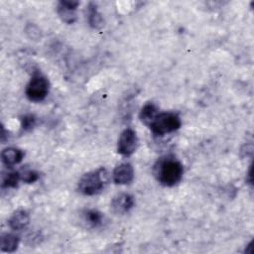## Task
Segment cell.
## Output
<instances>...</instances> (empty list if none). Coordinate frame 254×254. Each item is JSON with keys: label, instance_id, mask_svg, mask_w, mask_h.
Returning <instances> with one entry per match:
<instances>
[{"label": "cell", "instance_id": "6da1fadb", "mask_svg": "<svg viewBox=\"0 0 254 254\" xmlns=\"http://www.w3.org/2000/svg\"><path fill=\"white\" fill-rule=\"evenodd\" d=\"M184 168L182 163L174 156H165L155 163L153 174L156 180L166 187L177 185L183 178Z\"/></svg>", "mask_w": 254, "mask_h": 254}, {"label": "cell", "instance_id": "7a4b0ae2", "mask_svg": "<svg viewBox=\"0 0 254 254\" xmlns=\"http://www.w3.org/2000/svg\"><path fill=\"white\" fill-rule=\"evenodd\" d=\"M108 182V174L104 168L84 174L78 182V190L85 195H94L102 191Z\"/></svg>", "mask_w": 254, "mask_h": 254}, {"label": "cell", "instance_id": "3957f363", "mask_svg": "<svg viewBox=\"0 0 254 254\" xmlns=\"http://www.w3.org/2000/svg\"><path fill=\"white\" fill-rule=\"evenodd\" d=\"M182 125L181 118L174 112H162L157 115L155 120L149 126L156 136H164L168 133L178 130Z\"/></svg>", "mask_w": 254, "mask_h": 254}, {"label": "cell", "instance_id": "277c9868", "mask_svg": "<svg viewBox=\"0 0 254 254\" xmlns=\"http://www.w3.org/2000/svg\"><path fill=\"white\" fill-rule=\"evenodd\" d=\"M49 80L41 73L32 76L26 87V95L31 101L39 102L44 100L49 93Z\"/></svg>", "mask_w": 254, "mask_h": 254}, {"label": "cell", "instance_id": "5b68a950", "mask_svg": "<svg viewBox=\"0 0 254 254\" xmlns=\"http://www.w3.org/2000/svg\"><path fill=\"white\" fill-rule=\"evenodd\" d=\"M138 147V137L136 132L131 128H126L119 136L117 151L123 156L132 155Z\"/></svg>", "mask_w": 254, "mask_h": 254}, {"label": "cell", "instance_id": "8992f818", "mask_svg": "<svg viewBox=\"0 0 254 254\" xmlns=\"http://www.w3.org/2000/svg\"><path fill=\"white\" fill-rule=\"evenodd\" d=\"M134 197L129 193H118L115 195L111 202H110V208L113 213L122 215L127 213L133 206H134Z\"/></svg>", "mask_w": 254, "mask_h": 254}, {"label": "cell", "instance_id": "52a82bcc", "mask_svg": "<svg viewBox=\"0 0 254 254\" xmlns=\"http://www.w3.org/2000/svg\"><path fill=\"white\" fill-rule=\"evenodd\" d=\"M79 2L71 0H63L59 2L57 11L60 18L66 24H73L76 19V8L78 7Z\"/></svg>", "mask_w": 254, "mask_h": 254}, {"label": "cell", "instance_id": "ba28073f", "mask_svg": "<svg viewBox=\"0 0 254 254\" xmlns=\"http://www.w3.org/2000/svg\"><path fill=\"white\" fill-rule=\"evenodd\" d=\"M113 182L117 185L130 184L134 179V170L131 164L122 163L115 167L112 174Z\"/></svg>", "mask_w": 254, "mask_h": 254}, {"label": "cell", "instance_id": "9c48e42d", "mask_svg": "<svg viewBox=\"0 0 254 254\" xmlns=\"http://www.w3.org/2000/svg\"><path fill=\"white\" fill-rule=\"evenodd\" d=\"M24 155L25 154L22 150L14 147H8L1 152V160L5 166L11 168L19 164L23 160Z\"/></svg>", "mask_w": 254, "mask_h": 254}, {"label": "cell", "instance_id": "30bf717a", "mask_svg": "<svg viewBox=\"0 0 254 254\" xmlns=\"http://www.w3.org/2000/svg\"><path fill=\"white\" fill-rule=\"evenodd\" d=\"M30 222V216L26 210L19 209L15 211L8 220V225L13 230H22Z\"/></svg>", "mask_w": 254, "mask_h": 254}, {"label": "cell", "instance_id": "8fae6325", "mask_svg": "<svg viewBox=\"0 0 254 254\" xmlns=\"http://www.w3.org/2000/svg\"><path fill=\"white\" fill-rule=\"evenodd\" d=\"M159 113L160 112L157 105H155L152 102H148L142 107L139 117L142 123H144L147 126H150Z\"/></svg>", "mask_w": 254, "mask_h": 254}, {"label": "cell", "instance_id": "7c38bea8", "mask_svg": "<svg viewBox=\"0 0 254 254\" xmlns=\"http://www.w3.org/2000/svg\"><path fill=\"white\" fill-rule=\"evenodd\" d=\"M19 244V238L18 236L11 234V233H5L2 234L1 240H0V247L3 252H14L18 248Z\"/></svg>", "mask_w": 254, "mask_h": 254}, {"label": "cell", "instance_id": "4fadbf2b", "mask_svg": "<svg viewBox=\"0 0 254 254\" xmlns=\"http://www.w3.org/2000/svg\"><path fill=\"white\" fill-rule=\"evenodd\" d=\"M87 20L89 25L94 29L102 28L104 25V21L101 14L97 11L96 6L93 3H90L87 7Z\"/></svg>", "mask_w": 254, "mask_h": 254}, {"label": "cell", "instance_id": "5bb4252c", "mask_svg": "<svg viewBox=\"0 0 254 254\" xmlns=\"http://www.w3.org/2000/svg\"><path fill=\"white\" fill-rule=\"evenodd\" d=\"M84 222L90 227H97L103 222V214L96 209H88L83 215Z\"/></svg>", "mask_w": 254, "mask_h": 254}, {"label": "cell", "instance_id": "9a60e30c", "mask_svg": "<svg viewBox=\"0 0 254 254\" xmlns=\"http://www.w3.org/2000/svg\"><path fill=\"white\" fill-rule=\"evenodd\" d=\"M20 180L19 171L8 172L2 177V187L3 188H16Z\"/></svg>", "mask_w": 254, "mask_h": 254}, {"label": "cell", "instance_id": "2e32d148", "mask_svg": "<svg viewBox=\"0 0 254 254\" xmlns=\"http://www.w3.org/2000/svg\"><path fill=\"white\" fill-rule=\"evenodd\" d=\"M19 175H20V180L27 184L35 183L39 179V173L29 168L21 169L19 171Z\"/></svg>", "mask_w": 254, "mask_h": 254}, {"label": "cell", "instance_id": "e0dca14e", "mask_svg": "<svg viewBox=\"0 0 254 254\" xmlns=\"http://www.w3.org/2000/svg\"><path fill=\"white\" fill-rule=\"evenodd\" d=\"M25 32L26 35L33 41H38L42 38V33L40 29L34 24H28L25 28Z\"/></svg>", "mask_w": 254, "mask_h": 254}, {"label": "cell", "instance_id": "ac0fdd59", "mask_svg": "<svg viewBox=\"0 0 254 254\" xmlns=\"http://www.w3.org/2000/svg\"><path fill=\"white\" fill-rule=\"evenodd\" d=\"M36 123V118L32 114H26L21 118V125L24 130H31Z\"/></svg>", "mask_w": 254, "mask_h": 254}]
</instances>
